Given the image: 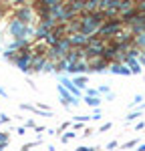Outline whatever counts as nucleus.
Wrapping results in <instances>:
<instances>
[{
    "label": "nucleus",
    "mask_w": 145,
    "mask_h": 151,
    "mask_svg": "<svg viewBox=\"0 0 145 151\" xmlns=\"http://www.w3.org/2000/svg\"><path fill=\"white\" fill-rule=\"evenodd\" d=\"M8 121H10L8 115H0V123H8Z\"/></svg>",
    "instance_id": "12"
},
{
    "label": "nucleus",
    "mask_w": 145,
    "mask_h": 151,
    "mask_svg": "<svg viewBox=\"0 0 145 151\" xmlns=\"http://www.w3.org/2000/svg\"><path fill=\"white\" fill-rule=\"evenodd\" d=\"M111 73L113 75H131V69H127V67H123V65H111Z\"/></svg>",
    "instance_id": "2"
},
{
    "label": "nucleus",
    "mask_w": 145,
    "mask_h": 151,
    "mask_svg": "<svg viewBox=\"0 0 145 151\" xmlns=\"http://www.w3.org/2000/svg\"><path fill=\"white\" fill-rule=\"evenodd\" d=\"M107 129H111V123H105V125H103V127L99 129V131H107Z\"/></svg>",
    "instance_id": "14"
},
{
    "label": "nucleus",
    "mask_w": 145,
    "mask_h": 151,
    "mask_svg": "<svg viewBox=\"0 0 145 151\" xmlns=\"http://www.w3.org/2000/svg\"><path fill=\"white\" fill-rule=\"evenodd\" d=\"M72 83H75L79 89H85V87H87V77H77V79H75Z\"/></svg>",
    "instance_id": "8"
},
{
    "label": "nucleus",
    "mask_w": 145,
    "mask_h": 151,
    "mask_svg": "<svg viewBox=\"0 0 145 151\" xmlns=\"http://www.w3.org/2000/svg\"><path fill=\"white\" fill-rule=\"evenodd\" d=\"M143 36V38H137V42H139V45H145V35H141Z\"/></svg>",
    "instance_id": "15"
},
{
    "label": "nucleus",
    "mask_w": 145,
    "mask_h": 151,
    "mask_svg": "<svg viewBox=\"0 0 145 151\" xmlns=\"http://www.w3.org/2000/svg\"><path fill=\"white\" fill-rule=\"evenodd\" d=\"M60 81H62V85H67V89H69V91H71L75 97H79V87H75V83H71L69 79H65V77H62Z\"/></svg>",
    "instance_id": "3"
},
{
    "label": "nucleus",
    "mask_w": 145,
    "mask_h": 151,
    "mask_svg": "<svg viewBox=\"0 0 145 151\" xmlns=\"http://www.w3.org/2000/svg\"><path fill=\"white\" fill-rule=\"evenodd\" d=\"M137 117H141V111H135V113H131V115H127V119H125V121H135Z\"/></svg>",
    "instance_id": "9"
},
{
    "label": "nucleus",
    "mask_w": 145,
    "mask_h": 151,
    "mask_svg": "<svg viewBox=\"0 0 145 151\" xmlns=\"http://www.w3.org/2000/svg\"><path fill=\"white\" fill-rule=\"evenodd\" d=\"M72 137H75V133H67V135H65V137H62V141H65V143H67V141H69V139H72Z\"/></svg>",
    "instance_id": "13"
},
{
    "label": "nucleus",
    "mask_w": 145,
    "mask_h": 151,
    "mask_svg": "<svg viewBox=\"0 0 145 151\" xmlns=\"http://www.w3.org/2000/svg\"><path fill=\"white\" fill-rule=\"evenodd\" d=\"M119 28V22H111V24H107L105 28H101V35H109V32H115Z\"/></svg>",
    "instance_id": "6"
},
{
    "label": "nucleus",
    "mask_w": 145,
    "mask_h": 151,
    "mask_svg": "<svg viewBox=\"0 0 145 151\" xmlns=\"http://www.w3.org/2000/svg\"><path fill=\"white\" fill-rule=\"evenodd\" d=\"M16 18H18V20H22V22L26 24L28 20H30V10H28V8H22V10L18 12V16H16Z\"/></svg>",
    "instance_id": "5"
},
{
    "label": "nucleus",
    "mask_w": 145,
    "mask_h": 151,
    "mask_svg": "<svg viewBox=\"0 0 145 151\" xmlns=\"http://www.w3.org/2000/svg\"><path fill=\"white\" fill-rule=\"evenodd\" d=\"M10 35H12V38H26L28 35H32V28H28L22 20L16 18L10 24Z\"/></svg>",
    "instance_id": "1"
},
{
    "label": "nucleus",
    "mask_w": 145,
    "mask_h": 151,
    "mask_svg": "<svg viewBox=\"0 0 145 151\" xmlns=\"http://www.w3.org/2000/svg\"><path fill=\"white\" fill-rule=\"evenodd\" d=\"M135 145H137V141H129V143H125V149H131Z\"/></svg>",
    "instance_id": "11"
},
{
    "label": "nucleus",
    "mask_w": 145,
    "mask_h": 151,
    "mask_svg": "<svg viewBox=\"0 0 145 151\" xmlns=\"http://www.w3.org/2000/svg\"><path fill=\"white\" fill-rule=\"evenodd\" d=\"M85 103L91 105V107H99V105H101V99H97V95H89V97L85 99Z\"/></svg>",
    "instance_id": "7"
},
{
    "label": "nucleus",
    "mask_w": 145,
    "mask_h": 151,
    "mask_svg": "<svg viewBox=\"0 0 145 151\" xmlns=\"http://www.w3.org/2000/svg\"><path fill=\"white\" fill-rule=\"evenodd\" d=\"M6 147V141H0V149H4Z\"/></svg>",
    "instance_id": "16"
},
{
    "label": "nucleus",
    "mask_w": 145,
    "mask_h": 151,
    "mask_svg": "<svg viewBox=\"0 0 145 151\" xmlns=\"http://www.w3.org/2000/svg\"><path fill=\"white\" fill-rule=\"evenodd\" d=\"M69 40H71V45H85L89 38H87L85 35H75V36H71Z\"/></svg>",
    "instance_id": "4"
},
{
    "label": "nucleus",
    "mask_w": 145,
    "mask_h": 151,
    "mask_svg": "<svg viewBox=\"0 0 145 151\" xmlns=\"http://www.w3.org/2000/svg\"><path fill=\"white\" fill-rule=\"evenodd\" d=\"M141 101H143V97H141V95H135V97H133V101H131V105H139Z\"/></svg>",
    "instance_id": "10"
}]
</instances>
